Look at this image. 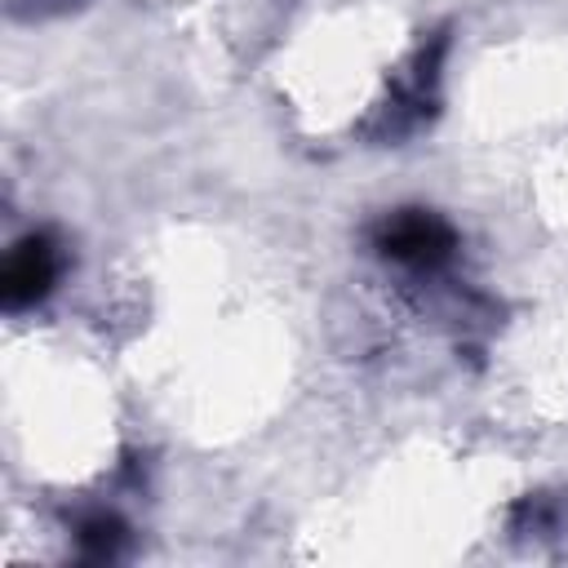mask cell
<instances>
[{
	"label": "cell",
	"instance_id": "3",
	"mask_svg": "<svg viewBox=\"0 0 568 568\" xmlns=\"http://www.w3.org/2000/svg\"><path fill=\"white\" fill-rule=\"evenodd\" d=\"M124 524L115 519V515H89L80 528H75V546H80V555L84 559H93V564H102V559H115L120 555V546H124Z\"/></svg>",
	"mask_w": 568,
	"mask_h": 568
},
{
	"label": "cell",
	"instance_id": "1",
	"mask_svg": "<svg viewBox=\"0 0 568 568\" xmlns=\"http://www.w3.org/2000/svg\"><path fill=\"white\" fill-rule=\"evenodd\" d=\"M373 248L386 262H399L413 271H435L453 257L457 231L430 209H395L373 226Z\"/></svg>",
	"mask_w": 568,
	"mask_h": 568
},
{
	"label": "cell",
	"instance_id": "2",
	"mask_svg": "<svg viewBox=\"0 0 568 568\" xmlns=\"http://www.w3.org/2000/svg\"><path fill=\"white\" fill-rule=\"evenodd\" d=\"M58 271H62L58 240L49 231L22 235L4 253V266H0V302H4V311H22V306H36L40 297H49V288L58 284Z\"/></svg>",
	"mask_w": 568,
	"mask_h": 568
}]
</instances>
